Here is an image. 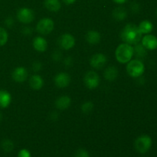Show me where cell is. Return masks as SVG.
Instances as JSON below:
<instances>
[{"label":"cell","instance_id":"1","mask_svg":"<svg viewBox=\"0 0 157 157\" xmlns=\"http://www.w3.org/2000/svg\"><path fill=\"white\" fill-rule=\"evenodd\" d=\"M142 35L138 26L134 24H127L121 32V38L124 43L130 44H136L142 39Z\"/></svg>","mask_w":157,"mask_h":157},{"label":"cell","instance_id":"2","mask_svg":"<svg viewBox=\"0 0 157 157\" xmlns=\"http://www.w3.org/2000/svg\"><path fill=\"white\" fill-rule=\"evenodd\" d=\"M115 56L118 62L121 64H127L133 58V48L127 43L121 44L117 48Z\"/></svg>","mask_w":157,"mask_h":157},{"label":"cell","instance_id":"3","mask_svg":"<svg viewBox=\"0 0 157 157\" xmlns=\"http://www.w3.org/2000/svg\"><path fill=\"white\" fill-rule=\"evenodd\" d=\"M127 71L132 78H139L145 71V66L140 60H130L127 64Z\"/></svg>","mask_w":157,"mask_h":157},{"label":"cell","instance_id":"4","mask_svg":"<svg viewBox=\"0 0 157 157\" xmlns=\"http://www.w3.org/2000/svg\"><path fill=\"white\" fill-rule=\"evenodd\" d=\"M134 147L136 151L141 154L147 153L152 147V139L147 135H142L136 138L134 143Z\"/></svg>","mask_w":157,"mask_h":157},{"label":"cell","instance_id":"5","mask_svg":"<svg viewBox=\"0 0 157 157\" xmlns=\"http://www.w3.org/2000/svg\"><path fill=\"white\" fill-rule=\"evenodd\" d=\"M55 24L52 19L48 18H44L40 20L36 26L37 32L43 35H46L50 34L54 30Z\"/></svg>","mask_w":157,"mask_h":157},{"label":"cell","instance_id":"6","mask_svg":"<svg viewBox=\"0 0 157 157\" xmlns=\"http://www.w3.org/2000/svg\"><path fill=\"white\" fill-rule=\"evenodd\" d=\"M84 83L86 87L90 90L97 88L100 84L99 75L93 71H87L84 75Z\"/></svg>","mask_w":157,"mask_h":157},{"label":"cell","instance_id":"7","mask_svg":"<svg viewBox=\"0 0 157 157\" xmlns=\"http://www.w3.org/2000/svg\"><path fill=\"white\" fill-rule=\"evenodd\" d=\"M35 18V13L29 8H21L17 12V18L18 21L24 24H29Z\"/></svg>","mask_w":157,"mask_h":157},{"label":"cell","instance_id":"8","mask_svg":"<svg viewBox=\"0 0 157 157\" xmlns=\"http://www.w3.org/2000/svg\"><path fill=\"white\" fill-rule=\"evenodd\" d=\"M58 44L60 48L64 50H70L75 46V39L71 34H64L58 39Z\"/></svg>","mask_w":157,"mask_h":157},{"label":"cell","instance_id":"9","mask_svg":"<svg viewBox=\"0 0 157 157\" xmlns=\"http://www.w3.org/2000/svg\"><path fill=\"white\" fill-rule=\"evenodd\" d=\"M71 81V76L65 72H60V73L57 74L54 78L55 85L59 88H64V87H67L70 84Z\"/></svg>","mask_w":157,"mask_h":157},{"label":"cell","instance_id":"10","mask_svg":"<svg viewBox=\"0 0 157 157\" xmlns=\"http://www.w3.org/2000/svg\"><path fill=\"white\" fill-rule=\"evenodd\" d=\"M107 57L101 53L94 55L90 60V64L95 69H101L107 64Z\"/></svg>","mask_w":157,"mask_h":157},{"label":"cell","instance_id":"11","mask_svg":"<svg viewBox=\"0 0 157 157\" xmlns=\"http://www.w3.org/2000/svg\"><path fill=\"white\" fill-rule=\"evenodd\" d=\"M29 73L28 71L23 67H18L14 69L12 73V78L15 82L21 83L27 80Z\"/></svg>","mask_w":157,"mask_h":157},{"label":"cell","instance_id":"12","mask_svg":"<svg viewBox=\"0 0 157 157\" xmlns=\"http://www.w3.org/2000/svg\"><path fill=\"white\" fill-rule=\"evenodd\" d=\"M141 40L142 44L147 50L153 51L157 48V38L154 35L147 34Z\"/></svg>","mask_w":157,"mask_h":157},{"label":"cell","instance_id":"13","mask_svg":"<svg viewBox=\"0 0 157 157\" xmlns=\"http://www.w3.org/2000/svg\"><path fill=\"white\" fill-rule=\"evenodd\" d=\"M71 104V99L70 97L67 95H63L59 97L58 99L55 101V107L57 109H59L61 110H67Z\"/></svg>","mask_w":157,"mask_h":157},{"label":"cell","instance_id":"14","mask_svg":"<svg viewBox=\"0 0 157 157\" xmlns=\"http://www.w3.org/2000/svg\"><path fill=\"white\" fill-rule=\"evenodd\" d=\"M33 48L36 51L39 52H44L48 48V42L44 38L38 36L34 38L33 40Z\"/></svg>","mask_w":157,"mask_h":157},{"label":"cell","instance_id":"15","mask_svg":"<svg viewBox=\"0 0 157 157\" xmlns=\"http://www.w3.org/2000/svg\"><path fill=\"white\" fill-rule=\"evenodd\" d=\"M29 85L33 90H39L44 85V80L40 75H34L29 79Z\"/></svg>","mask_w":157,"mask_h":157},{"label":"cell","instance_id":"16","mask_svg":"<svg viewBox=\"0 0 157 157\" xmlns=\"http://www.w3.org/2000/svg\"><path fill=\"white\" fill-rule=\"evenodd\" d=\"M12 102L10 93L6 90H0V108H6Z\"/></svg>","mask_w":157,"mask_h":157},{"label":"cell","instance_id":"17","mask_svg":"<svg viewBox=\"0 0 157 157\" xmlns=\"http://www.w3.org/2000/svg\"><path fill=\"white\" fill-rule=\"evenodd\" d=\"M101 39V34L94 30H90L86 34V41L90 44H96L100 42Z\"/></svg>","mask_w":157,"mask_h":157},{"label":"cell","instance_id":"18","mask_svg":"<svg viewBox=\"0 0 157 157\" xmlns=\"http://www.w3.org/2000/svg\"><path fill=\"white\" fill-rule=\"evenodd\" d=\"M104 78H105L107 81H114V80L117 79V78L118 76L117 68L115 67L114 66H110V67H108L105 71H104Z\"/></svg>","mask_w":157,"mask_h":157},{"label":"cell","instance_id":"19","mask_svg":"<svg viewBox=\"0 0 157 157\" xmlns=\"http://www.w3.org/2000/svg\"><path fill=\"white\" fill-rule=\"evenodd\" d=\"M44 5L48 10L54 12H58L61 7L59 0H44Z\"/></svg>","mask_w":157,"mask_h":157},{"label":"cell","instance_id":"20","mask_svg":"<svg viewBox=\"0 0 157 157\" xmlns=\"http://www.w3.org/2000/svg\"><path fill=\"white\" fill-rule=\"evenodd\" d=\"M138 28H139L141 33L147 35V34H150L153 31V25L152 24L151 21H148V20H144V21H141L140 23Z\"/></svg>","mask_w":157,"mask_h":157},{"label":"cell","instance_id":"21","mask_svg":"<svg viewBox=\"0 0 157 157\" xmlns=\"http://www.w3.org/2000/svg\"><path fill=\"white\" fill-rule=\"evenodd\" d=\"M127 16V10L124 7H117L113 10V17L116 20L122 21L124 20Z\"/></svg>","mask_w":157,"mask_h":157},{"label":"cell","instance_id":"22","mask_svg":"<svg viewBox=\"0 0 157 157\" xmlns=\"http://www.w3.org/2000/svg\"><path fill=\"white\" fill-rule=\"evenodd\" d=\"M147 49L142 44H135V47L133 48V55L135 54L137 58H143L147 55Z\"/></svg>","mask_w":157,"mask_h":157},{"label":"cell","instance_id":"23","mask_svg":"<svg viewBox=\"0 0 157 157\" xmlns=\"http://www.w3.org/2000/svg\"><path fill=\"white\" fill-rule=\"evenodd\" d=\"M1 147L6 153H10L14 149V144L9 139L3 140L1 143Z\"/></svg>","mask_w":157,"mask_h":157},{"label":"cell","instance_id":"24","mask_svg":"<svg viewBox=\"0 0 157 157\" xmlns=\"http://www.w3.org/2000/svg\"><path fill=\"white\" fill-rule=\"evenodd\" d=\"M81 111L84 113H88L94 109V104L91 101H87L84 102V104L81 105Z\"/></svg>","mask_w":157,"mask_h":157},{"label":"cell","instance_id":"25","mask_svg":"<svg viewBox=\"0 0 157 157\" xmlns=\"http://www.w3.org/2000/svg\"><path fill=\"white\" fill-rule=\"evenodd\" d=\"M8 41V33L3 28L0 27V47L5 45Z\"/></svg>","mask_w":157,"mask_h":157},{"label":"cell","instance_id":"26","mask_svg":"<svg viewBox=\"0 0 157 157\" xmlns=\"http://www.w3.org/2000/svg\"><path fill=\"white\" fill-rule=\"evenodd\" d=\"M75 157H90V153L85 149L81 148L75 152Z\"/></svg>","mask_w":157,"mask_h":157},{"label":"cell","instance_id":"27","mask_svg":"<svg viewBox=\"0 0 157 157\" xmlns=\"http://www.w3.org/2000/svg\"><path fill=\"white\" fill-rule=\"evenodd\" d=\"M18 157H32L31 152L27 149H21L18 153Z\"/></svg>","mask_w":157,"mask_h":157},{"label":"cell","instance_id":"28","mask_svg":"<svg viewBox=\"0 0 157 157\" xmlns=\"http://www.w3.org/2000/svg\"><path fill=\"white\" fill-rule=\"evenodd\" d=\"M5 23H6V26H7V27L10 28V27H12V25H13L14 21H13V19H12V18H7L6 19V21H5Z\"/></svg>","mask_w":157,"mask_h":157},{"label":"cell","instance_id":"29","mask_svg":"<svg viewBox=\"0 0 157 157\" xmlns=\"http://www.w3.org/2000/svg\"><path fill=\"white\" fill-rule=\"evenodd\" d=\"M32 32V30L31 28H29V27H25L24 28V29H22V33L24 34V35H31Z\"/></svg>","mask_w":157,"mask_h":157},{"label":"cell","instance_id":"30","mask_svg":"<svg viewBox=\"0 0 157 157\" xmlns=\"http://www.w3.org/2000/svg\"><path fill=\"white\" fill-rule=\"evenodd\" d=\"M41 69V64L39 62H35L33 64V70L35 71H38Z\"/></svg>","mask_w":157,"mask_h":157},{"label":"cell","instance_id":"31","mask_svg":"<svg viewBox=\"0 0 157 157\" xmlns=\"http://www.w3.org/2000/svg\"><path fill=\"white\" fill-rule=\"evenodd\" d=\"M62 1L64 2V3H65L66 5L69 6V5L74 4V3L75 2V1H76V0H62Z\"/></svg>","mask_w":157,"mask_h":157},{"label":"cell","instance_id":"32","mask_svg":"<svg viewBox=\"0 0 157 157\" xmlns=\"http://www.w3.org/2000/svg\"><path fill=\"white\" fill-rule=\"evenodd\" d=\"M114 2L117 3V4H124V3H125L126 2H127L128 0H113Z\"/></svg>","mask_w":157,"mask_h":157},{"label":"cell","instance_id":"33","mask_svg":"<svg viewBox=\"0 0 157 157\" xmlns=\"http://www.w3.org/2000/svg\"><path fill=\"white\" fill-rule=\"evenodd\" d=\"M2 115L1 112H0V121H2Z\"/></svg>","mask_w":157,"mask_h":157},{"label":"cell","instance_id":"34","mask_svg":"<svg viewBox=\"0 0 157 157\" xmlns=\"http://www.w3.org/2000/svg\"><path fill=\"white\" fill-rule=\"evenodd\" d=\"M156 15H157V9H156Z\"/></svg>","mask_w":157,"mask_h":157}]
</instances>
